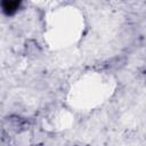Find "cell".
Segmentation results:
<instances>
[{"mask_svg": "<svg viewBox=\"0 0 146 146\" xmlns=\"http://www.w3.org/2000/svg\"><path fill=\"white\" fill-rule=\"evenodd\" d=\"M0 6H1L2 11L6 15H13L19 8L21 2L19 1H3V2L0 3Z\"/></svg>", "mask_w": 146, "mask_h": 146, "instance_id": "obj_1", "label": "cell"}]
</instances>
